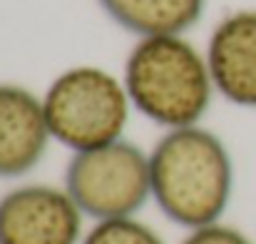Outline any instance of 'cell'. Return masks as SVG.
Segmentation results:
<instances>
[{
    "label": "cell",
    "mask_w": 256,
    "mask_h": 244,
    "mask_svg": "<svg viewBox=\"0 0 256 244\" xmlns=\"http://www.w3.org/2000/svg\"><path fill=\"white\" fill-rule=\"evenodd\" d=\"M130 102L167 130L196 125L212 102L214 82L202 53L182 35L142 38L124 63Z\"/></svg>",
    "instance_id": "2"
},
{
    "label": "cell",
    "mask_w": 256,
    "mask_h": 244,
    "mask_svg": "<svg viewBox=\"0 0 256 244\" xmlns=\"http://www.w3.org/2000/svg\"><path fill=\"white\" fill-rule=\"evenodd\" d=\"M82 244H164L162 237L150 227L132 217L104 219L97 222L85 234Z\"/></svg>",
    "instance_id": "9"
},
{
    "label": "cell",
    "mask_w": 256,
    "mask_h": 244,
    "mask_svg": "<svg viewBox=\"0 0 256 244\" xmlns=\"http://www.w3.org/2000/svg\"><path fill=\"white\" fill-rule=\"evenodd\" d=\"M65 189L97 222L132 217L152 194L150 157L127 140L75 152L65 169Z\"/></svg>",
    "instance_id": "4"
},
{
    "label": "cell",
    "mask_w": 256,
    "mask_h": 244,
    "mask_svg": "<svg viewBox=\"0 0 256 244\" xmlns=\"http://www.w3.org/2000/svg\"><path fill=\"white\" fill-rule=\"evenodd\" d=\"M120 28L140 35H182L204 13L206 0H97Z\"/></svg>",
    "instance_id": "8"
},
{
    "label": "cell",
    "mask_w": 256,
    "mask_h": 244,
    "mask_svg": "<svg viewBox=\"0 0 256 244\" xmlns=\"http://www.w3.org/2000/svg\"><path fill=\"white\" fill-rule=\"evenodd\" d=\"M206 65L224 100L256 110V10H236L214 28Z\"/></svg>",
    "instance_id": "6"
},
{
    "label": "cell",
    "mask_w": 256,
    "mask_h": 244,
    "mask_svg": "<svg viewBox=\"0 0 256 244\" xmlns=\"http://www.w3.org/2000/svg\"><path fill=\"white\" fill-rule=\"evenodd\" d=\"M152 197L186 229L216 224L232 199L234 164L226 145L204 127L170 130L150 155Z\"/></svg>",
    "instance_id": "1"
},
{
    "label": "cell",
    "mask_w": 256,
    "mask_h": 244,
    "mask_svg": "<svg viewBox=\"0 0 256 244\" xmlns=\"http://www.w3.org/2000/svg\"><path fill=\"white\" fill-rule=\"evenodd\" d=\"M50 137L42 102L20 85H0V177L38 167Z\"/></svg>",
    "instance_id": "7"
},
{
    "label": "cell",
    "mask_w": 256,
    "mask_h": 244,
    "mask_svg": "<svg viewBox=\"0 0 256 244\" xmlns=\"http://www.w3.org/2000/svg\"><path fill=\"white\" fill-rule=\"evenodd\" d=\"M82 212L68 189L15 187L0 197V244H78Z\"/></svg>",
    "instance_id": "5"
},
{
    "label": "cell",
    "mask_w": 256,
    "mask_h": 244,
    "mask_svg": "<svg viewBox=\"0 0 256 244\" xmlns=\"http://www.w3.org/2000/svg\"><path fill=\"white\" fill-rule=\"evenodd\" d=\"M130 105L124 82L92 65L70 68L58 75L42 100L50 135L72 152L122 140Z\"/></svg>",
    "instance_id": "3"
},
{
    "label": "cell",
    "mask_w": 256,
    "mask_h": 244,
    "mask_svg": "<svg viewBox=\"0 0 256 244\" xmlns=\"http://www.w3.org/2000/svg\"><path fill=\"white\" fill-rule=\"evenodd\" d=\"M182 244H254V242L244 232L216 222V224H209V227L192 229V234Z\"/></svg>",
    "instance_id": "10"
}]
</instances>
